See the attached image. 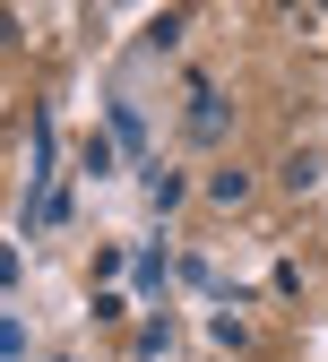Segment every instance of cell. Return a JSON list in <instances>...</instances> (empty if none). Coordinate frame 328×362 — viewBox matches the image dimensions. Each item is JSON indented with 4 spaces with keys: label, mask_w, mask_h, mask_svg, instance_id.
Listing matches in <instances>:
<instances>
[{
    "label": "cell",
    "mask_w": 328,
    "mask_h": 362,
    "mask_svg": "<svg viewBox=\"0 0 328 362\" xmlns=\"http://www.w3.org/2000/svg\"><path fill=\"white\" fill-rule=\"evenodd\" d=\"M191 129H199V139H216V129H225V104H216L208 78H191Z\"/></svg>",
    "instance_id": "cell-1"
},
{
    "label": "cell",
    "mask_w": 328,
    "mask_h": 362,
    "mask_svg": "<svg viewBox=\"0 0 328 362\" xmlns=\"http://www.w3.org/2000/svg\"><path fill=\"white\" fill-rule=\"evenodd\" d=\"M208 199H225V207H242V199H251V173H242V164H225V173H208Z\"/></svg>",
    "instance_id": "cell-2"
},
{
    "label": "cell",
    "mask_w": 328,
    "mask_h": 362,
    "mask_svg": "<svg viewBox=\"0 0 328 362\" xmlns=\"http://www.w3.org/2000/svg\"><path fill=\"white\" fill-rule=\"evenodd\" d=\"M311 181H319V156L294 147V156H285V190H311Z\"/></svg>",
    "instance_id": "cell-3"
}]
</instances>
